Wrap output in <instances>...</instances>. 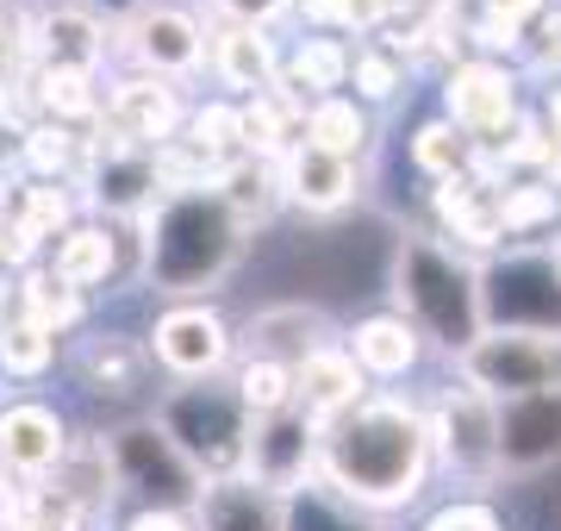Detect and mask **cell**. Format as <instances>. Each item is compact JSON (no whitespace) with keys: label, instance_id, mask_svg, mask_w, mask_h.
I'll return each mask as SVG.
<instances>
[{"label":"cell","instance_id":"cell-1","mask_svg":"<svg viewBox=\"0 0 561 531\" xmlns=\"http://www.w3.org/2000/svg\"><path fill=\"white\" fill-rule=\"evenodd\" d=\"M431 426L405 400H362L319 438L324 482L356 507H405L424 488Z\"/></svg>","mask_w":561,"mask_h":531},{"label":"cell","instance_id":"cell-2","mask_svg":"<svg viewBox=\"0 0 561 531\" xmlns=\"http://www.w3.org/2000/svg\"><path fill=\"white\" fill-rule=\"evenodd\" d=\"M400 301H405V326L443 338L449 350H468L481 338V301H474V275L456 263V250L412 238L400 250Z\"/></svg>","mask_w":561,"mask_h":531},{"label":"cell","instance_id":"cell-3","mask_svg":"<svg viewBox=\"0 0 561 531\" xmlns=\"http://www.w3.org/2000/svg\"><path fill=\"white\" fill-rule=\"evenodd\" d=\"M231 213L206 194H169L157 231H150V275H157L169 294H187V287L213 282L231 257Z\"/></svg>","mask_w":561,"mask_h":531},{"label":"cell","instance_id":"cell-4","mask_svg":"<svg viewBox=\"0 0 561 531\" xmlns=\"http://www.w3.org/2000/svg\"><path fill=\"white\" fill-rule=\"evenodd\" d=\"M162 438L181 450V463L201 475V482L243 475L250 413L238 407V394H225V388H187L162 407Z\"/></svg>","mask_w":561,"mask_h":531},{"label":"cell","instance_id":"cell-5","mask_svg":"<svg viewBox=\"0 0 561 531\" xmlns=\"http://www.w3.org/2000/svg\"><path fill=\"white\" fill-rule=\"evenodd\" d=\"M481 319L493 331H537V338H561V269L556 257H505L474 282Z\"/></svg>","mask_w":561,"mask_h":531},{"label":"cell","instance_id":"cell-6","mask_svg":"<svg viewBox=\"0 0 561 531\" xmlns=\"http://www.w3.org/2000/svg\"><path fill=\"white\" fill-rule=\"evenodd\" d=\"M461 375L468 388L486 400H518V394L561 388V338L537 331H481L461 350Z\"/></svg>","mask_w":561,"mask_h":531},{"label":"cell","instance_id":"cell-7","mask_svg":"<svg viewBox=\"0 0 561 531\" xmlns=\"http://www.w3.org/2000/svg\"><path fill=\"white\" fill-rule=\"evenodd\" d=\"M493 456L505 475H530L561 456V388L493 400Z\"/></svg>","mask_w":561,"mask_h":531},{"label":"cell","instance_id":"cell-8","mask_svg":"<svg viewBox=\"0 0 561 531\" xmlns=\"http://www.w3.org/2000/svg\"><path fill=\"white\" fill-rule=\"evenodd\" d=\"M319 456V426H306L300 413H268V419H250V444H243V475L256 488L280 494V488H300V475L312 470Z\"/></svg>","mask_w":561,"mask_h":531},{"label":"cell","instance_id":"cell-9","mask_svg":"<svg viewBox=\"0 0 561 531\" xmlns=\"http://www.w3.org/2000/svg\"><path fill=\"white\" fill-rule=\"evenodd\" d=\"M150 338H157V363L169 375H187V382L219 375L225 357H231V331L213 307H169Z\"/></svg>","mask_w":561,"mask_h":531},{"label":"cell","instance_id":"cell-10","mask_svg":"<svg viewBox=\"0 0 561 531\" xmlns=\"http://www.w3.org/2000/svg\"><path fill=\"white\" fill-rule=\"evenodd\" d=\"M175 125H181V101H175V88L157 82V76H131L106 101V132H113V144H131V150H150V157L175 138Z\"/></svg>","mask_w":561,"mask_h":531},{"label":"cell","instance_id":"cell-11","mask_svg":"<svg viewBox=\"0 0 561 531\" xmlns=\"http://www.w3.org/2000/svg\"><path fill=\"white\" fill-rule=\"evenodd\" d=\"M350 407H362V369L350 363V350H312L306 363H294V413L306 426H331Z\"/></svg>","mask_w":561,"mask_h":531},{"label":"cell","instance_id":"cell-12","mask_svg":"<svg viewBox=\"0 0 561 531\" xmlns=\"http://www.w3.org/2000/svg\"><path fill=\"white\" fill-rule=\"evenodd\" d=\"M518 120V88L505 76L500 63H461L456 76H449V125L456 132H505V125Z\"/></svg>","mask_w":561,"mask_h":531},{"label":"cell","instance_id":"cell-13","mask_svg":"<svg viewBox=\"0 0 561 531\" xmlns=\"http://www.w3.org/2000/svg\"><path fill=\"white\" fill-rule=\"evenodd\" d=\"M280 194L300 201L306 213H337V206L356 201V163L324 157V150H312L306 138H294L280 150Z\"/></svg>","mask_w":561,"mask_h":531},{"label":"cell","instance_id":"cell-14","mask_svg":"<svg viewBox=\"0 0 561 531\" xmlns=\"http://www.w3.org/2000/svg\"><path fill=\"white\" fill-rule=\"evenodd\" d=\"M201 526L194 531H287V500L256 488L250 475H219L201 488Z\"/></svg>","mask_w":561,"mask_h":531},{"label":"cell","instance_id":"cell-15","mask_svg":"<svg viewBox=\"0 0 561 531\" xmlns=\"http://www.w3.org/2000/svg\"><path fill=\"white\" fill-rule=\"evenodd\" d=\"M125 38H131V57L150 69V76H187L194 63H201V25L187 20L181 7H144L138 20L125 25Z\"/></svg>","mask_w":561,"mask_h":531},{"label":"cell","instance_id":"cell-16","mask_svg":"<svg viewBox=\"0 0 561 531\" xmlns=\"http://www.w3.org/2000/svg\"><path fill=\"white\" fill-rule=\"evenodd\" d=\"M69 450V431L50 407L38 400H20V407L0 413V470H25V475H44L62 463Z\"/></svg>","mask_w":561,"mask_h":531},{"label":"cell","instance_id":"cell-17","mask_svg":"<svg viewBox=\"0 0 561 531\" xmlns=\"http://www.w3.org/2000/svg\"><path fill=\"white\" fill-rule=\"evenodd\" d=\"M431 438H443V450H449V470L461 475H493L500 470V456H493V400L474 388H461L443 400V426L431 431Z\"/></svg>","mask_w":561,"mask_h":531},{"label":"cell","instance_id":"cell-18","mask_svg":"<svg viewBox=\"0 0 561 531\" xmlns=\"http://www.w3.org/2000/svg\"><path fill=\"white\" fill-rule=\"evenodd\" d=\"M437 219L456 245H474V250H493L505 238L500 194L486 182H474V176H449V182L437 188Z\"/></svg>","mask_w":561,"mask_h":531},{"label":"cell","instance_id":"cell-19","mask_svg":"<svg viewBox=\"0 0 561 531\" xmlns=\"http://www.w3.org/2000/svg\"><path fill=\"white\" fill-rule=\"evenodd\" d=\"M94 201L106 213H150V201H157V157L106 138L101 169H94Z\"/></svg>","mask_w":561,"mask_h":531},{"label":"cell","instance_id":"cell-20","mask_svg":"<svg viewBox=\"0 0 561 531\" xmlns=\"http://www.w3.org/2000/svg\"><path fill=\"white\" fill-rule=\"evenodd\" d=\"M38 50L44 69H76V76H94V63L106 50L101 20H88L81 7H62V13H44L38 20Z\"/></svg>","mask_w":561,"mask_h":531},{"label":"cell","instance_id":"cell-21","mask_svg":"<svg viewBox=\"0 0 561 531\" xmlns=\"http://www.w3.org/2000/svg\"><path fill=\"white\" fill-rule=\"evenodd\" d=\"M424 338L405 326L400 313H381V319H362L356 326V344H350V363L368 369V375H405L419 363Z\"/></svg>","mask_w":561,"mask_h":531},{"label":"cell","instance_id":"cell-22","mask_svg":"<svg viewBox=\"0 0 561 531\" xmlns=\"http://www.w3.org/2000/svg\"><path fill=\"white\" fill-rule=\"evenodd\" d=\"M250 338L262 344L268 363H306L312 350H324V319L312 307H268L250 319Z\"/></svg>","mask_w":561,"mask_h":531},{"label":"cell","instance_id":"cell-23","mask_svg":"<svg viewBox=\"0 0 561 531\" xmlns=\"http://www.w3.org/2000/svg\"><path fill=\"white\" fill-rule=\"evenodd\" d=\"M81 388L131 400L144 388V350L131 338H88V350H81Z\"/></svg>","mask_w":561,"mask_h":531},{"label":"cell","instance_id":"cell-24","mask_svg":"<svg viewBox=\"0 0 561 531\" xmlns=\"http://www.w3.org/2000/svg\"><path fill=\"white\" fill-rule=\"evenodd\" d=\"M294 113H300V101L287 94V88H262L256 101L238 113V144L250 150V157H280L287 144H294Z\"/></svg>","mask_w":561,"mask_h":531},{"label":"cell","instance_id":"cell-25","mask_svg":"<svg viewBox=\"0 0 561 531\" xmlns=\"http://www.w3.org/2000/svg\"><path fill=\"white\" fill-rule=\"evenodd\" d=\"M213 63H219V76L231 88H250V94H262V88L275 82V44L262 38L256 25H231V32H219V44H213Z\"/></svg>","mask_w":561,"mask_h":531},{"label":"cell","instance_id":"cell-26","mask_svg":"<svg viewBox=\"0 0 561 531\" xmlns=\"http://www.w3.org/2000/svg\"><path fill=\"white\" fill-rule=\"evenodd\" d=\"M350 82V50H343L337 38H306L300 50H294V63H287V94L294 101H331L337 88Z\"/></svg>","mask_w":561,"mask_h":531},{"label":"cell","instance_id":"cell-27","mask_svg":"<svg viewBox=\"0 0 561 531\" xmlns=\"http://www.w3.org/2000/svg\"><path fill=\"white\" fill-rule=\"evenodd\" d=\"M62 287H94L113 275V231L106 225H76L57 238V263H50Z\"/></svg>","mask_w":561,"mask_h":531},{"label":"cell","instance_id":"cell-28","mask_svg":"<svg viewBox=\"0 0 561 531\" xmlns=\"http://www.w3.org/2000/svg\"><path fill=\"white\" fill-rule=\"evenodd\" d=\"M306 144H312V150H324V157L356 163V150L368 144V113H362L356 101H343V94L312 101V113H306Z\"/></svg>","mask_w":561,"mask_h":531},{"label":"cell","instance_id":"cell-29","mask_svg":"<svg viewBox=\"0 0 561 531\" xmlns=\"http://www.w3.org/2000/svg\"><path fill=\"white\" fill-rule=\"evenodd\" d=\"M219 206L225 213H238V219H250V213H268L275 206V194H280V176H275V163H262V157H238V163H225L219 176Z\"/></svg>","mask_w":561,"mask_h":531},{"label":"cell","instance_id":"cell-30","mask_svg":"<svg viewBox=\"0 0 561 531\" xmlns=\"http://www.w3.org/2000/svg\"><path fill=\"white\" fill-rule=\"evenodd\" d=\"M238 407L250 419H268V413H287L294 407V369L287 363H268V357H250L238 375Z\"/></svg>","mask_w":561,"mask_h":531},{"label":"cell","instance_id":"cell-31","mask_svg":"<svg viewBox=\"0 0 561 531\" xmlns=\"http://www.w3.org/2000/svg\"><path fill=\"white\" fill-rule=\"evenodd\" d=\"M20 319H32V326L38 331H50V338H57L62 326H76L81 319V294L76 287H62L57 275H25L20 282Z\"/></svg>","mask_w":561,"mask_h":531},{"label":"cell","instance_id":"cell-32","mask_svg":"<svg viewBox=\"0 0 561 531\" xmlns=\"http://www.w3.org/2000/svg\"><path fill=\"white\" fill-rule=\"evenodd\" d=\"M412 163L424 169V176H437V182H449V176H461L468 169V138H461L449 120H431L412 132Z\"/></svg>","mask_w":561,"mask_h":531},{"label":"cell","instance_id":"cell-33","mask_svg":"<svg viewBox=\"0 0 561 531\" xmlns=\"http://www.w3.org/2000/svg\"><path fill=\"white\" fill-rule=\"evenodd\" d=\"M57 357V338L38 331L32 319H0V369L7 375H44Z\"/></svg>","mask_w":561,"mask_h":531},{"label":"cell","instance_id":"cell-34","mask_svg":"<svg viewBox=\"0 0 561 531\" xmlns=\"http://www.w3.org/2000/svg\"><path fill=\"white\" fill-rule=\"evenodd\" d=\"M38 101L57 113V120H88L94 113V76H76V69H44L38 76Z\"/></svg>","mask_w":561,"mask_h":531},{"label":"cell","instance_id":"cell-35","mask_svg":"<svg viewBox=\"0 0 561 531\" xmlns=\"http://www.w3.org/2000/svg\"><path fill=\"white\" fill-rule=\"evenodd\" d=\"M542 219H556V188H505L500 194L505 238H512V231H530V225H542Z\"/></svg>","mask_w":561,"mask_h":531},{"label":"cell","instance_id":"cell-36","mask_svg":"<svg viewBox=\"0 0 561 531\" xmlns=\"http://www.w3.org/2000/svg\"><path fill=\"white\" fill-rule=\"evenodd\" d=\"M350 76H356L362 101H393L400 94V63L387 57V50H356L350 57Z\"/></svg>","mask_w":561,"mask_h":531},{"label":"cell","instance_id":"cell-37","mask_svg":"<svg viewBox=\"0 0 561 531\" xmlns=\"http://www.w3.org/2000/svg\"><path fill=\"white\" fill-rule=\"evenodd\" d=\"M306 13L319 25H350V32H368L393 13V0H306Z\"/></svg>","mask_w":561,"mask_h":531},{"label":"cell","instance_id":"cell-38","mask_svg":"<svg viewBox=\"0 0 561 531\" xmlns=\"http://www.w3.org/2000/svg\"><path fill=\"white\" fill-rule=\"evenodd\" d=\"M25 157H32L38 176H62V169L76 163V138L62 125H38V132H25Z\"/></svg>","mask_w":561,"mask_h":531},{"label":"cell","instance_id":"cell-39","mask_svg":"<svg viewBox=\"0 0 561 531\" xmlns=\"http://www.w3.org/2000/svg\"><path fill=\"white\" fill-rule=\"evenodd\" d=\"M20 225L32 231V238H57L62 225H69V194H57V188H25Z\"/></svg>","mask_w":561,"mask_h":531},{"label":"cell","instance_id":"cell-40","mask_svg":"<svg viewBox=\"0 0 561 531\" xmlns=\"http://www.w3.org/2000/svg\"><path fill=\"white\" fill-rule=\"evenodd\" d=\"M194 144H201L206 157L219 163L225 150L238 144V113H231V106H206L201 120H194Z\"/></svg>","mask_w":561,"mask_h":531},{"label":"cell","instance_id":"cell-41","mask_svg":"<svg viewBox=\"0 0 561 531\" xmlns=\"http://www.w3.org/2000/svg\"><path fill=\"white\" fill-rule=\"evenodd\" d=\"M424 531H505V526H500V512L481 507V500H456V507L431 512V526Z\"/></svg>","mask_w":561,"mask_h":531},{"label":"cell","instance_id":"cell-42","mask_svg":"<svg viewBox=\"0 0 561 531\" xmlns=\"http://www.w3.org/2000/svg\"><path fill=\"white\" fill-rule=\"evenodd\" d=\"M518 50L537 63V69H556V63H561V13H549V20L537 25V38L518 44Z\"/></svg>","mask_w":561,"mask_h":531},{"label":"cell","instance_id":"cell-43","mask_svg":"<svg viewBox=\"0 0 561 531\" xmlns=\"http://www.w3.org/2000/svg\"><path fill=\"white\" fill-rule=\"evenodd\" d=\"M556 138H542V125H518V138L505 144V163H549Z\"/></svg>","mask_w":561,"mask_h":531},{"label":"cell","instance_id":"cell-44","mask_svg":"<svg viewBox=\"0 0 561 531\" xmlns=\"http://www.w3.org/2000/svg\"><path fill=\"white\" fill-rule=\"evenodd\" d=\"M287 7H294V0H219V13H231V25H268L275 20V13H287Z\"/></svg>","mask_w":561,"mask_h":531},{"label":"cell","instance_id":"cell-45","mask_svg":"<svg viewBox=\"0 0 561 531\" xmlns=\"http://www.w3.org/2000/svg\"><path fill=\"white\" fill-rule=\"evenodd\" d=\"M542 0H486V20L493 25H512V32H524V20L537 13Z\"/></svg>","mask_w":561,"mask_h":531},{"label":"cell","instance_id":"cell-46","mask_svg":"<svg viewBox=\"0 0 561 531\" xmlns=\"http://www.w3.org/2000/svg\"><path fill=\"white\" fill-rule=\"evenodd\" d=\"M125 531H194V526H187L181 512H157V507H144V512H138V519H131Z\"/></svg>","mask_w":561,"mask_h":531},{"label":"cell","instance_id":"cell-47","mask_svg":"<svg viewBox=\"0 0 561 531\" xmlns=\"http://www.w3.org/2000/svg\"><path fill=\"white\" fill-rule=\"evenodd\" d=\"M549 125H556V144H561V88H549Z\"/></svg>","mask_w":561,"mask_h":531},{"label":"cell","instance_id":"cell-48","mask_svg":"<svg viewBox=\"0 0 561 531\" xmlns=\"http://www.w3.org/2000/svg\"><path fill=\"white\" fill-rule=\"evenodd\" d=\"M0 69H7V44H0Z\"/></svg>","mask_w":561,"mask_h":531},{"label":"cell","instance_id":"cell-49","mask_svg":"<svg viewBox=\"0 0 561 531\" xmlns=\"http://www.w3.org/2000/svg\"><path fill=\"white\" fill-rule=\"evenodd\" d=\"M0 531H20V526H0Z\"/></svg>","mask_w":561,"mask_h":531},{"label":"cell","instance_id":"cell-50","mask_svg":"<svg viewBox=\"0 0 561 531\" xmlns=\"http://www.w3.org/2000/svg\"><path fill=\"white\" fill-rule=\"evenodd\" d=\"M556 269H561V257H556Z\"/></svg>","mask_w":561,"mask_h":531}]
</instances>
